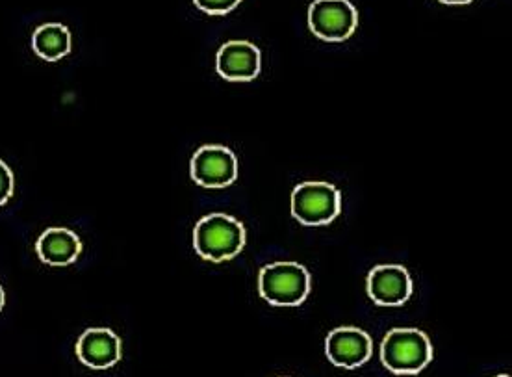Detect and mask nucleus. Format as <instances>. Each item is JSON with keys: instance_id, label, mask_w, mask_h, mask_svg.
<instances>
[{"instance_id": "obj_13", "label": "nucleus", "mask_w": 512, "mask_h": 377, "mask_svg": "<svg viewBox=\"0 0 512 377\" xmlns=\"http://www.w3.org/2000/svg\"><path fill=\"white\" fill-rule=\"evenodd\" d=\"M242 0H193V4L208 15H227L240 6Z\"/></svg>"}, {"instance_id": "obj_9", "label": "nucleus", "mask_w": 512, "mask_h": 377, "mask_svg": "<svg viewBox=\"0 0 512 377\" xmlns=\"http://www.w3.org/2000/svg\"><path fill=\"white\" fill-rule=\"evenodd\" d=\"M216 69L219 75L231 82H249L260 75L262 54L251 41H227L218 51Z\"/></svg>"}, {"instance_id": "obj_10", "label": "nucleus", "mask_w": 512, "mask_h": 377, "mask_svg": "<svg viewBox=\"0 0 512 377\" xmlns=\"http://www.w3.org/2000/svg\"><path fill=\"white\" fill-rule=\"evenodd\" d=\"M77 355L91 370H108L121 359V338L112 329L93 327L78 338Z\"/></svg>"}, {"instance_id": "obj_3", "label": "nucleus", "mask_w": 512, "mask_h": 377, "mask_svg": "<svg viewBox=\"0 0 512 377\" xmlns=\"http://www.w3.org/2000/svg\"><path fill=\"white\" fill-rule=\"evenodd\" d=\"M258 292L275 307H299L310 294V273L297 262H273L258 273Z\"/></svg>"}, {"instance_id": "obj_7", "label": "nucleus", "mask_w": 512, "mask_h": 377, "mask_svg": "<svg viewBox=\"0 0 512 377\" xmlns=\"http://www.w3.org/2000/svg\"><path fill=\"white\" fill-rule=\"evenodd\" d=\"M372 351V337L359 327H336L325 340V353L329 361L346 370H355L368 363Z\"/></svg>"}, {"instance_id": "obj_5", "label": "nucleus", "mask_w": 512, "mask_h": 377, "mask_svg": "<svg viewBox=\"0 0 512 377\" xmlns=\"http://www.w3.org/2000/svg\"><path fill=\"white\" fill-rule=\"evenodd\" d=\"M357 25L359 13L349 0H314L308 8V26L321 41L342 43L355 34Z\"/></svg>"}, {"instance_id": "obj_12", "label": "nucleus", "mask_w": 512, "mask_h": 377, "mask_svg": "<svg viewBox=\"0 0 512 377\" xmlns=\"http://www.w3.org/2000/svg\"><path fill=\"white\" fill-rule=\"evenodd\" d=\"M32 47L39 58L47 62H58L73 49L71 32L60 23L39 26L32 36Z\"/></svg>"}, {"instance_id": "obj_2", "label": "nucleus", "mask_w": 512, "mask_h": 377, "mask_svg": "<svg viewBox=\"0 0 512 377\" xmlns=\"http://www.w3.org/2000/svg\"><path fill=\"white\" fill-rule=\"evenodd\" d=\"M245 227L242 221L227 214H210L195 225L193 247L210 262H225L242 253L245 247Z\"/></svg>"}, {"instance_id": "obj_15", "label": "nucleus", "mask_w": 512, "mask_h": 377, "mask_svg": "<svg viewBox=\"0 0 512 377\" xmlns=\"http://www.w3.org/2000/svg\"><path fill=\"white\" fill-rule=\"evenodd\" d=\"M442 4H449V6H462V4H470L472 0H440Z\"/></svg>"}, {"instance_id": "obj_14", "label": "nucleus", "mask_w": 512, "mask_h": 377, "mask_svg": "<svg viewBox=\"0 0 512 377\" xmlns=\"http://www.w3.org/2000/svg\"><path fill=\"white\" fill-rule=\"evenodd\" d=\"M13 188H15L13 171L4 160H0V207L10 201V197L13 195Z\"/></svg>"}, {"instance_id": "obj_11", "label": "nucleus", "mask_w": 512, "mask_h": 377, "mask_svg": "<svg viewBox=\"0 0 512 377\" xmlns=\"http://www.w3.org/2000/svg\"><path fill=\"white\" fill-rule=\"evenodd\" d=\"M36 251L39 259L49 266H69L78 259L82 242L73 231L52 227L39 236Z\"/></svg>"}, {"instance_id": "obj_17", "label": "nucleus", "mask_w": 512, "mask_h": 377, "mask_svg": "<svg viewBox=\"0 0 512 377\" xmlns=\"http://www.w3.org/2000/svg\"><path fill=\"white\" fill-rule=\"evenodd\" d=\"M496 377H511V376H496Z\"/></svg>"}, {"instance_id": "obj_16", "label": "nucleus", "mask_w": 512, "mask_h": 377, "mask_svg": "<svg viewBox=\"0 0 512 377\" xmlns=\"http://www.w3.org/2000/svg\"><path fill=\"white\" fill-rule=\"evenodd\" d=\"M4 301H6V298H4V290H2V286H0V311H2V307H4Z\"/></svg>"}, {"instance_id": "obj_1", "label": "nucleus", "mask_w": 512, "mask_h": 377, "mask_svg": "<svg viewBox=\"0 0 512 377\" xmlns=\"http://www.w3.org/2000/svg\"><path fill=\"white\" fill-rule=\"evenodd\" d=\"M433 361V344L414 327H397L386 333L381 344V363L397 376H416Z\"/></svg>"}, {"instance_id": "obj_6", "label": "nucleus", "mask_w": 512, "mask_h": 377, "mask_svg": "<svg viewBox=\"0 0 512 377\" xmlns=\"http://www.w3.org/2000/svg\"><path fill=\"white\" fill-rule=\"evenodd\" d=\"M190 173L203 188H227L238 179V158L225 145H203L192 156Z\"/></svg>"}, {"instance_id": "obj_4", "label": "nucleus", "mask_w": 512, "mask_h": 377, "mask_svg": "<svg viewBox=\"0 0 512 377\" xmlns=\"http://www.w3.org/2000/svg\"><path fill=\"white\" fill-rule=\"evenodd\" d=\"M340 210L342 195L329 182H301L292 192V216L303 225H329Z\"/></svg>"}, {"instance_id": "obj_8", "label": "nucleus", "mask_w": 512, "mask_h": 377, "mask_svg": "<svg viewBox=\"0 0 512 377\" xmlns=\"http://www.w3.org/2000/svg\"><path fill=\"white\" fill-rule=\"evenodd\" d=\"M366 288L379 307H401L412 296V279L405 266L379 264L368 273Z\"/></svg>"}]
</instances>
